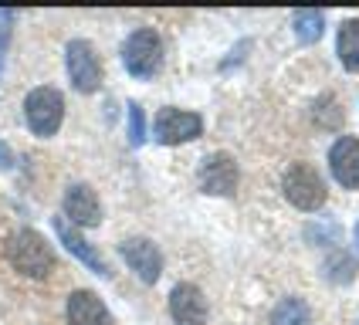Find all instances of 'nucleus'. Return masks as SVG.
<instances>
[{
	"instance_id": "nucleus-1",
	"label": "nucleus",
	"mask_w": 359,
	"mask_h": 325,
	"mask_svg": "<svg viewBox=\"0 0 359 325\" xmlns=\"http://www.w3.org/2000/svg\"><path fill=\"white\" fill-rule=\"evenodd\" d=\"M7 261L14 264V271H20L24 278H48L55 271V251L38 230L24 227L7 241Z\"/></svg>"
},
{
	"instance_id": "nucleus-2",
	"label": "nucleus",
	"mask_w": 359,
	"mask_h": 325,
	"mask_svg": "<svg viewBox=\"0 0 359 325\" xmlns=\"http://www.w3.org/2000/svg\"><path fill=\"white\" fill-rule=\"evenodd\" d=\"M281 190H285V200L292 207H299V210H305V214L319 210L325 197H329L325 180H322V173L312 162H292L285 170V177H281Z\"/></svg>"
},
{
	"instance_id": "nucleus-3",
	"label": "nucleus",
	"mask_w": 359,
	"mask_h": 325,
	"mask_svg": "<svg viewBox=\"0 0 359 325\" xmlns=\"http://www.w3.org/2000/svg\"><path fill=\"white\" fill-rule=\"evenodd\" d=\"M24 119H27V129L48 139L61 129V119H65V99H61L58 88L51 85H41L34 92H27L24 99Z\"/></svg>"
},
{
	"instance_id": "nucleus-4",
	"label": "nucleus",
	"mask_w": 359,
	"mask_h": 325,
	"mask_svg": "<svg viewBox=\"0 0 359 325\" xmlns=\"http://www.w3.org/2000/svg\"><path fill=\"white\" fill-rule=\"evenodd\" d=\"M122 64L133 78H153L163 64V41L153 27L133 31L122 44Z\"/></svg>"
},
{
	"instance_id": "nucleus-5",
	"label": "nucleus",
	"mask_w": 359,
	"mask_h": 325,
	"mask_svg": "<svg viewBox=\"0 0 359 325\" xmlns=\"http://www.w3.org/2000/svg\"><path fill=\"white\" fill-rule=\"evenodd\" d=\"M200 132H203V119H200L197 112H183V109H173V105L160 109L156 119H153V136L163 146L190 142V139H197Z\"/></svg>"
},
{
	"instance_id": "nucleus-6",
	"label": "nucleus",
	"mask_w": 359,
	"mask_h": 325,
	"mask_svg": "<svg viewBox=\"0 0 359 325\" xmlns=\"http://www.w3.org/2000/svg\"><path fill=\"white\" fill-rule=\"evenodd\" d=\"M65 61H68V78L79 92H95L102 85V61L88 41H68Z\"/></svg>"
},
{
	"instance_id": "nucleus-7",
	"label": "nucleus",
	"mask_w": 359,
	"mask_h": 325,
	"mask_svg": "<svg viewBox=\"0 0 359 325\" xmlns=\"http://www.w3.org/2000/svg\"><path fill=\"white\" fill-rule=\"evenodd\" d=\"M119 254L126 258V264L140 275V282L153 284L160 282L163 275V258H160V247L146 237H129V241L119 244Z\"/></svg>"
},
{
	"instance_id": "nucleus-8",
	"label": "nucleus",
	"mask_w": 359,
	"mask_h": 325,
	"mask_svg": "<svg viewBox=\"0 0 359 325\" xmlns=\"http://www.w3.org/2000/svg\"><path fill=\"white\" fill-rule=\"evenodd\" d=\"M61 207H65V221L79 223V227H95L102 221V203L95 197V190L85 186V183H72L65 190Z\"/></svg>"
},
{
	"instance_id": "nucleus-9",
	"label": "nucleus",
	"mask_w": 359,
	"mask_h": 325,
	"mask_svg": "<svg viewBox=\"0 0 359 325\" xmlns=\"http://www.w3.org/2000/svg\"><path fill=\"white\" fill-rule=\"evenodd\" d=\"M170 315L177 325H207V298L197 284L183 282L170 291Z\"/></svg>"
},
{
	"instance_id": "nucleus-10",
	"label": "nucleus",
	"mask_w": 359,
	"mask_h": 325,
	"mask_svg": "<svg viewBox=\"0 0 359 325\" xmlns=\"http://www.w3.org/2000/svg\"><path fill=\"white\" fill-rule=\"evenodd\" d=\"M65 315H68V325H116L105 302L95 291H88V288H79V291L68 295Z\"/></svg>"
},
{
	"instance_id": "nucleus-11",
	"label": "nucleus",
	"mask_w": 359,
	"mask_h": 325,
	"mask_svg": "<svg viewBox=\"0 0 359 325\" xmlns=\"http://www.w3.org/2000/svg\"><path fill=\"white\" fill-rule=\"evenodd\" d=\"M329 170L336 183H342L346 190H359V139L356 136H342L332 142L329 149Z\"/></svg>"
},
{
	"instance_id": "nucleus-12",
	"label": "nucleus",
	"mask_w": 359,
	"mask_h": 325,
	"mask_svg": "<svg viewBox=\"0 0 359 325\" xmlns=\"http://www.w3.org/2000/svg\"><path fill=\"white\" fill-rule=\"evenodd\" d=\"M200 186H203V193H217V197L234 193V186H238V166H234V160L227 153L207 156L203 166H200Z\"/></svg>"
},
{
	"instance_id": "nucleus-13",
	"label": "nucleus",
	"mask_w": 359,
	"mask_h": 325,
	"mask_svg": "<svg viewBox=\"0 0 359 325\" xmlns=\"http://www.w3.org/2000/svg\"><path fill=\"white\" fill-rule=\"evenodd\" d=\"M55 230H58L61 244H65V247H68V251H72V254H75L81 264H88V268H92L95 275H105V261H102V258L95 254V251H92V247H88V241H85V237H81L79 230H75L72 223L65 221V217H55Z\"/></svg>"
},
{
	"instance_id": "nucleus-14",
	"label": "nucleus",
	"mask_w": 359,
	"mask_h": 325,
	"mask_svg": "<svg viewBox=\"0 0 359 325\" xmlns=\"http://www.w3.org/2000/svg\"><path fill=\"white\" fill-rule=\"evenodd\" d=\"M336 48H339V61L349 68V71H359V20H346L339 27V38H336Z\"/></svg>"
},
{
	"instance_id": "nucleus-15",
	"label": "nucleus",
	"mask_w": 359,
	"mask_h": 325,
	"mask_svg": "<svg viewBox=\"0 0 359 325\" xmlns=\"http://www.w3.org/2000/svg\"><path fill=\"white\" fill-rule=\"evenodd\" d=\"M309 305L302 298H281L278 308L271 312V325H309Z\"/></svg>"
},
{
	"instance_id": "nucleus-16",
	"label": "nucleus",
	"mask_w": 359,
	"mask_h": 325,
	"mask_svg": "<svg viewBox=\"0 0 359 325\" xmlns=\"http://www.w3.org/2000/svg\"><path fill=\"white\" fill-rule=\"evenodd\" d=\"M295 24H299V38L302 41H316L322 34V14L302 11V14H295Z\"/></svg>"
},
{
	"instance_id": "nucleus-17",
	"label": "nucleus",
	"mask_w": 359,
	"mask_h": 325,
	"mask_svg": "<svg viewBox=\"0 0 359 325\" xmlns=\"http://www.w3.org/2000/svg\"><path fill=\"white\" fill-rule=\"evenodd\" d=\"M129 132H133V142L140 146L142 142V109L140 105H133V112H129Z\"/></svg>"
},
{
	"instance_id": "nucleus-18",
	"label": "nucleus",
	"mask_w": 359,
	"mask_h": 325,
	"mask_svg": "<svg viewBox=\"0 0 359 325\" xmlns=\"http://www.w3.org/2000/svg\"><path fill=\"white\" fill-rule=\"evenodd\" d=\"M356 244H359V227H356Z\"/></svg>"
}]
</instances>
